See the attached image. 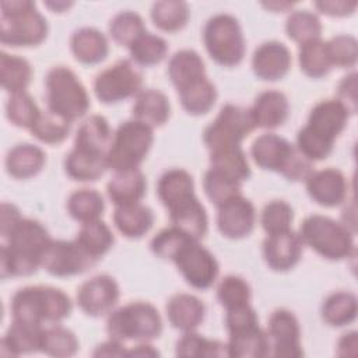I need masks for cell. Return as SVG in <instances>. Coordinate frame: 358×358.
<instances>
[{"mask_svg": "<svg viewBox=\"0 0 358 358\" xmlns=\"http://www.w3.org/2000/svg\"><path fill=\"white\" fill-rule=\"evenodd\" d=\"M52 238L36 220L21 218L0 248L1 278L31 275L41 267L42 255Z\"/></svg>", "mask_w": 358, "mask_h": 358, "instance_id": "cell-1", "label": "cell"}, {"mask_svg": "<svg viewBox=\"0 0 358 358\" xmlns=\"http://www.w3.org/2000/svg\"><path fill=\"white\" fill-rule=\"evenodd\" d=\"M66 292L50 285H28L15 291L11 298L13 320L39 324H57L71 312Z\"/></svg>", "mask_w": 358, "mask_h": 358, "instance_id": "cell-2", "label": "cell"}, {"mask_svg": "<svg viewBox=\"0 0 358 358\" xmlns=\"http://www.w3.org/2000/svg\"><path fill=\"white\" fill-rule=\"evenodd\" d=\"M250 154L260 168L278 172L292 182L305 180L313 171L312 161L302 155L288 140L274 133L256 137Z\"/></svg>", "mask_w": 358, "mask_h": 358, "instance_id": "cell-3", "label": "cell"}, {"mask_svg": "<svg viewBox=\"0 0 358 358\" xmlns=\"http://www.w3.org/2000/svg\"><path fill=\"white\" fill-rule=\"evenodd\" d=\"M0 42L7 46H35L48 35V22L31 0L0 3Z\"/></svg>", "mask_w": 358, "mask_h": 358, "instance_id": "cell-4", "label": "cell"}, {"mask_svg": "<svg viewBox=\"0 0 358 358\" xmlns=\"http://www.w3.org/2000/svg\"><path fill=\"white\" fill-rule=\"evenodd\" d=\"M106 331L110 338L122 343H145L159 337L162 331V319L154 305L144 301H136L109 312Z\"/></svg>", "mask_w": 358, "mask_h": 358, "instance_id": "cell-5", "label": "cell"}, {"mask_svg": "<svg viewBox=\"0 0 358 358\" xmlns=\"http://www.w3.org/2000/svg\"><path fill=\"white\" fill-rule=\"evenodd\" d=\"M303 245L329 260L350 257L354 250V232L343 222L330 217L313 214L306 217L298 232Z\"/></svg>", "mask_w": 358, "mask_h": 358, "instance_id": "cell-6", "label": "cell"}, {"mask_svg": "<svg viewBox=\"0 0 358 358\" xmlns=\"http://www.w3.org/2000/svg\"><path fill=\"white\" fill-rule=\"evenodd\" d=\"M48 110L73 122L90 109V96L76 73L64 66L52 67L45 78Z\"/></svg>", "mask_w": 358, "mask_h": 358, "instance_id": "cell-7", "label": "cell"}, {"mask_svg": "<svg viewBox=\"0 0 358 358\" xmlns=\"http://www.w3.org/2000/svg\"><path fill=\"white\" fill-rule=\"evenodd\" d=\"M154 141L152 129L130 119L117 126L106 151L108 168L119 172L137 169L147 157Z\"/></svg>", "mask_w": 358, "mask_h": 358, "instance_id": "cell-8", "label": "cell"}, {"mask_svg": "<svg viewBox=\"0 0 358 358\" xmlns=\"http://www.w3.org/2000/svg\"><path fill=\"white\" fill-rule=\"evenodd\" d=\"M203 41L210 57L221 66H236L245 56L243 32L239 21L231 14L210 17L203 29Z\"/></svg>", "mask_w": 358, "mask_h": 358, "instance_id": "cell-9", "label": "cell"}, {"mask_svg": "<svg viewBox=\"0 0 358 358\" xmlns=\"http://www.w3.org/2000/svg\"><path fill=\"white\" fill-rule=\"evenodd\" d=\"M256 129L250 109L225 103L215 119L204 129L203 141L213 151L224 147L241 145L242 140Z\"/></svg>", "mask_w": 358, "mask_h": 358, "instance_id": "cell-10", "label": "cell"}, {"mask_svg": "<svg viewBox=\"0 0 358 358\" xmlns=\"http://www.w3.org/2000/svg\"><path fill=\"white\" fill-rule=\"evenodd\" d=\"M141 73L130 60H117L94 80V92L102 103H116L141 91Z\"/></svg>", "mask_w": 358, "mask_h": 358, "instance_id": "cell-11", "label": "cell"}, {"mask_svg": "<svg viewBox=\"0 0 358 358\" xmlns=\"http://www.w3.org/2000/svg\"><path fill=\"white\" fill-rule=\"evenodd\" d=\"M186 282L196 289H207L217 280L220 267L214 255L199 241L187 242L172 259Z\"/></svg>", "mask_w": 358, "mask_h": 358, "instance_id": "cell-12", "label": "cell"}, {"mask_svg": "<svg viewBox=\"0 0 358 358\" xmlns=\"http://www.w3.org/2000/svg\"><path fill=\"white\" fill-rule=\"evenodd\" d=\"M96 262L76 239H52L42 255L41 267L55 277H70L84 273Z\"/></svg>", "mask_w": 358, "mask_h": 358, "instance_id": "cell-13", "label": "cell"}, {"mask_svg": "<svg viewBox=\"0 0 358 358\" xmlns=\"http://www.w3.org/2000/svg\"><path fill=\"white\" fill-rule=\"evenodd\" d=\"M270 355L299 358L303 355L301 345V327L296 316L288 309H275L267 323Z\"/></svg>", "mask_w": 358, "mask_h": 358, "instance_id": "cell-14", "label": "cell"}, {"mask_svg": "<svg viewBox=\"0 0 358 358\" xmlns=\"http://www.w3.org/2000/svg\"><path fill=\"white\" fill-rule=\"evenodd\" d=\"M120 291L116 280L108 274H98L84 281L77 289V303L88 316L109 313L119 299Z\"/></svg>", "mask_w": 358, "mask_h": 358, "instance_id": "cell-15", "label": "cell"}, {"mask_svg": "<svg viewBox=\"0 0 358 358\" xmlns=\"http://www.w3.org/2000/svg\"><path fill=\"white\" fill-rule=\"evenodd\" d=\"M350 110L337 99L319 101L308 116V123L303 126L312 134L334 145V140L347 126Z\"/></svg>", "mask_w": 358, "mask_h": 358, "instance_id": "cell-16", "label": "cell"}, {"mask_svg": "<svg viewBox=\"0 0 358 358\" xmlns=\"http://www.w3.org/2000/svg\"><path fill=\"white\" fill-rule=\"evenodd\" d=\"M217 208V227L224 236L239 239L253 231L256 210L249 199L238 194L224 201Z\"/></svg>", "mask_w": 358, "mask_h": 358, "instance_id": "cell-17", "label": "cell"}, {"mask_svg": "<svg viewBox=\"0 0 358 358\" xmlns=\"http://www.w3.org/2000/svg\"><path fill=\"white\" fill-rule=\"evenodd\" d=\"M305 185L310 199L323 207H336L347 199V178L336 168L312 171L305 179Z\"/></svg>", "mask_w": 358, "mask_h": 358, "instance_id": "cell-18", "label": "cell"}, {"mask_svg": "<svg viewBox=\"0 0 358 358\" xmlns=\"http://www.w3.org/2000/svg\"><path fill=\"white\" fill-rule=\"evenodd\" d=\"M302 241L292 229L268 234L263 241V256L267 266L275 271L292 268L301 259Z\"/></svg>", "mask_w": 358, "mask_h": 358, "instance_id": "cell-19", "label": "cell"}, {"mask_svg": "<svg viewBox=\"0 0 358 358\" xmlns=\"http://www.w3.org/2000/svg\"><path fill=\"white\" fill-rule=\"evenodd\" d=\"M292 63L289 49L278 41H267L256 48L252 56V69L257 78L264 81L281 80Z\"/></svg>", "mask_w": 358, "mask_h": 358, "instance_id": "cell-20", "label": "cell"}, {"mask_svg": "<svg viewBox=\"0 0 358 358\" xmlns=\"http://www.w3.org/2000/svg\"><path fill=\"white\" fill-rule=\"evenodd\" d=\"M227 355L229 358H262L270 355V341L259 323L228 331Z\"/></svg>", "mask_w": 358, "mask_h": 358, "instance_id": "cell-21", "label": "cell"}, {"mask_svg": "<svg viewBox=\"0 0 358 358\" xmlns=\"http://www.w3.org/2000/svg\"><path fill=\"white\" fill-rule=\"evenodd\" d=\"M168 211L171 224L183 231L190 238L200 241L206 235L208 217L204 206L196 197V194L175 203L168 208Z\"/></svg>", "mask_w": 358, "mask_h": 358, "instance_id": "cell-22", "label": "cell"}, {"mask_svg": "<svg viewBox=\"0 0 358 358\" xmlns=\"http://www.w3.org/2000/svg\"><path fill=\"white\" fill-rule=\"evenodd\" d=\"M249 109L256 127L275 129L285 123L289 113V103L281 91L267 90L257 95Z\"/></svg>", "mask_w": 358, "mask_h": 358, "instance_id": "cell-23", "label": "cell"}, {"mask_svg": "<svg viewBox=\"0 0 358 358\" xmlns=\"http://www.w3.org/2000/svg\"><path fill=\"white\" fill-rule=\"evenodd\" d=\"M204 303L192 294H175L166 303V316L169 323L183 333L197 329L204 319Z\"/></svg>", "mask_w": 358, "mask_h": 358, "instance_id": "cell-24", "label": "cell"}, {"mask_svg": "<svg viewBox=\"0 0 358 358\" xmlns=\"http://www.w3.org/2000/svg\"><path fill=\"white\" fill-rule=\"evenodd\" d=\"M43 326L13 320L1 338V355L18 357L41 351Z\"/></svg>", "mask_w": 358, "mask_h": 358, "instance_id": "cell-25", "label": "cell"}, {"mask_svg": "<svg viewBox=\"0 0 358 358\" xmlns=\"http://www.w3.org/2000/svg\"><path fill=\"white\" fill-rule=\"evenodd\" d=\"M147 182L143 172L137 169L119 171L106 185V193L115 206L140 203L145 196Z\"/></svg>", "mask_w": 358, "mask_h": 358, "instance_id": "cell-26", "label": "cell"}, {"mask_svg": "<svg viewBox=\"0 0 358 358\" xmlns=\"http://www.w3.org/2000/svg\"><path fill=\"white\" fill-rule=\"evenodd\" d=\"M133 119L147 124L148 127H159L162 126L171 113V105L168 96L154 88L141 90L136 95V101L133 105Z\"/></svg>", "mask_w": 358, "mask_h": 358, "instance_id": "cell-27", "label": "cell"}, {"mask_svg": "<svg viewBox=\"0 0 358 358\" xmlns=\"http://www.w3.org/2000/svg\"><path fill=\"white\" fill-rule=\"evenodd\" d=\"M70 48L74 57L85 64H96L102 62L109 52L106 36L92 27H83L73 32Z\"/></svg>", "mask_w": 358, "mask_h": 358, "instance_id": "cell-28", "label": "cell"}, {"mask_svg": "<svg viewBox=\"0 0 358 358\" xmlns=\"http://www.w3.org/2000/svg\"><path fill=\"white\" fill-rule=\"evenodd\" d=\"M113 222L122 235L137 239L150 231L154 224V214L141 203L115 206Z\"/></svg>", "mask_w": 358, "mask_h": 358, "instance_id": "cell-29", "label": "cell"}, {"mask_svg": "<svg viewBox=\"0 0 358 358\" xmlns=\"http://www.w3.org/2000/svg\"><path fill=\"white\" fill-rule=\"evenodd\" d=\"M106 169V154L91 152L74 147L64 158V171L73 180L94 182L99 179Z\"/></svg>", "mask_w": 358, "mask_h": 358, "instance_id": "cell-30", "label": "cell"}, {"mask_svg": "<svg viewBox=\"0 0 358 358\" xmlns=\"http://www.w3.org/2000/svg\"><path fill=\"white\" fill-rule=\"evenodd\" d=\"M45 152L38 145L21 143L14 145L6 155V169L15 179L35 176L45 165Z\"/></svg>", "mask_w": 358, "mask_h": 358, "instance_id": "cell-31", "label": "cell"}, {"mask_svg": "<svg viewBox=\"0 0 358 358\" xmlns=\"http://www.w3.org/2000/svg\"><path fill=\"white\" fill-rule=\"evenodd\" d=\"M112 136L106 117L101 115H91L78 126L74 137V147L91 152L106 154Z\"/></svg>", "mask_w": 358, "mask_h": 358, "instance_id": "cell-32", "label": "cell"}, {"mask_svg": "<svg viewBox=\"0 0 358 358\" xmlns=\"http://www.w3.org/2000/svg\"><path fill=\"white\" fill-rule=\"evenodd\" d=\"M168 76L176 91L187 84L206 77V67L201 56L193 49L175 52L168 62Z\"/></svg>", "mask_w": 358, "mask_h": 358, "instance_id": "cell-33", "label": "cell"}, {"mask_svg": "<svg viewBox=\"0 0 358 358\" xmlns=\"http://www.w3.org/2000/svg\"><path fill=\"white\" fill-rule=\"evenodd\" d=\"M157 194L166 208L194 194V182L192 175L180 168L168 169L158 180Z\"/></svg>", "mask_w": 358, "mask_h": 358, "instance_id": "cell-34", "label": "cell"}, {"mask_svg": "<svg viewBox=\"0 0 358 358\" xmlns=\"http://www.w3.org/2000/svg\"><path fill=\"white\" fill-rule=\"evenodd\" d=\"M182 108L190 115L207 113L217 101L215 85L206 77L178 90Z\"/></svg>", "mask_w": 358, "mask_h": 358, "instance_id": "cell-35", "label": "cell"}, {"mask_svg": "<svg viewBox=\"0 0 358 358\" xmlns=\"http://www.w3.org/2000/svg\"><path fill=\"white\" fill-rule=\"evenodd\" d=\"M32 78V67L29 62L17 55L6 52L0 53V80L1 87L10 92H24Z\"/></svg>", "mask_w": 358, "mask_h": 358, "instance_id": "cell-36", "label": "cell"}, {"mask_svg": "<svg viewBox=\"0 0 358 358\" xmlns=\"http://www.w3.org/2000/svg\"><path fill=\"white\" fill-rule=\"evenodd\" d=\"M210 168L241 183L250 176V166L241 145L224 147L210 151Z\"/></svg>", "mask_w": 358, "mask_h": 358, "instance_id": "cell-37", "label": "cell"}, {"mask_svg": "<svg viewBox=\"0 0 358 358\" xmlns=\"http://www.w3.org/2000/svg\"><path fill=\"white\" fill-rule=\"evenodd\" d=\"M358 313L357 296L348 291H336L330 294L322 305L323 320L334 327L352 323Z\"/></svg>", "mask_w": 358, "mask_h": 358, "instance_id": "cell-38", "label": "cell"}, {"mask_svg": "<svg viewBox=\"0 0 358 358\" xmlns=\"http://www.w3.org/2000/svg\"><path fill=\"white\" fill-rule=\"evenodd\" d=\"M76 241L94 259H101L115 243V236L110 228L101 220L83 222Z\"/></svg>", "mask_w": 358, "mask_h": 358, "instance_id": "cell-39", "label": "cell"}, {"mask_svg": "<svg viewBox=\"0 0 358 358\" xmlns=\"http://www.w3.org/2000/svg\"><path fill=\"white\" fill-rule=\"evenodd\" d=\"M298 59L301 70L312 78H320L326 76L333 67L326 41L322 38L299 45Z\"/></svg>", "mask_w": 358, "mask_h": 358, "instance_id": "cell-40", "label": "cell"}, {"mask_svg": "<svg viewBox=\"0 0 358 358\" xmlns=\"http://www.w3.org/2000/svg\"><path fill=\"white\" fill-rule=\"evenodd\" d=\"M105 210V201L99 192L94 189H78L69 196L67 211L69 214L80 221L88 222L99 220Z\"/></svg>", "mask_w": 358, "mask_h": 358, "instance_id": "cell-41", "label": "cell"}, {"mask_svg": "<svg viewBox=\"0 0 358 358\" xmlns=\"http://www.w3.org/2000/svg\"><path fill=\"white\" fill-rule=\"evenodd\" d=\"M190 15L187 3L180 0H162L151 7V20L162 31L175 32L182 29Z\"/></svg>", "mask_w": 358, "mask_h": 358, "instance_id": "cell-42", "label": "cell"}, {"mask_svg": "<svg viewBox=\"0 0 358 358\" xmlns=\"http://www.w3.org/2000/svg\"><path fill=\"white\" fill-rule=\"evenodd\" d=\"M176 355L185 358H211V357H228L227 344L208 340L201 334L186 331L176 343Z\"/></svg>", "mask_w": 358, "mask_h": 358, "instance_id": "cell-43", "label": "cell"}, {"mask_svg": "<svg viewBox=\"0 0 358 358\" xmlns=\"http://www.w3.org/2000/svg\"><path fill=\"white\" fill-rule=\"evenodd\" d=\"M129 50L134 63L147 67L158 64L166 56L168 43L159 35L144 32L129 46Z\"/></svg>", "mask_w": 358, "mask_h": 358, "instance_id": "cell-44", "label": "cell"}, {"mask_svg": "<svg viewBox=\"0 0 358 358\" xmlns=\"http://www.w3.org/2000/svg\"><path fill=\"white\" fill-rule=\"evenodd\" d=\"M77 350L78 340L71 330L57 324L43 329L41 351L46 355L66 358L74 355Z\"/></svg>", "mask_w": 358, "mask_h": 358, "instance_id": "cell-45", "label": "cell"}, {"mask_svg": "<svg viewBox=\"0 0 358 358\" xmlns=\"http://www.w3.org/2000/svg\"><path fill=\"white\" fill-rule=\"evenodd\" d=\"M285 32L288 38L299 45L319 39L322 35V22L319 17L309 10L292 11L285 21Z\"/></svg>", "mask_w": 358, "mask_h": 358, "instance_id": "cell-46", "label": "cell"}, {"mask_svg": "<svg viewBox=\"0 0 358 358\" xmlns=\"http://www.w3.org/2000/svg\"><path fill=\"white\" fill-rule=\"evenodd\" d=\"M70 127L71 122L66 120L64 117L50 110H41L39 117L29 129V131L35 138H38L42 143L59 144L67 138Z\"/></svg>", "mask_w": 358, "mask_h": 358, "instance_id": "cell-47", "label": "cell"}, {"mask_svg": "<svg viewBox=\"0 0 358 358\" xmlns=\"http://www.w3.org/2000/svg\"><path fill=\"white\" fill-rule=\"evenodd\" d=\"M145 32V25L140 14L124 10L113 15L109 22V34L113 41L122 46H130L138 36Z\"/></svg>", "mask_w": 358, "mask_h": 358, "instance_id": "cell-48", "label": "cell"}, {"mask_svg": "<svg viewBox=\"0 0 358 358\" xmlns=\"http://www.w3.org/2000/svg\"><path fill=\"white\" fill-rule=\"evenodd\" d=\"M41 115V109L28 92L11 94L6 102V116L17 127L31 129Z\"/></svg>", "mask_w": 358, "mask_h": 358, "instance_id": "cell-49", "label": "cell"}, {"mask_svg": "<svg viewBox=\"0 0 358 358\" xmlns=\"http://www.w3.org/2000/svg\"><path fill=\"white\" fill-rule=\"evenodd\" d=\"M203 187L208 197V200L214 206H220L224 201L229 200L234 196L242 194L241 192V182L213 169L208 168L203 178Z\"/></svg>", "mask_w": 358, "mask_h": 358, "instance_id": "cell-50", "label": "cell"}, {"mask_svg": "<svg viewBox=\"0 0 358 358\" xmlns=\"http://www.w3.org/2000/svg\"><path fill=\"white\" fill-rule=\"evenodd\" d=\"M190 241H196L186 235L179 228L171 225L169 228L161 229L150 242L152 253L161 259L172 260L176 253Z\"/></svg>", "mask_w": 358, "mask_h": 358, "instance_id": "cell-51", "label": "cell"}, {"mask_svg": "<svg viewBox=\"0 0 358 358\" xmlns=\"http://www.w3.org/2000/svg\"><path fill=\"white\" fill-rule=\"evenodd\" d=\"M250 295L249 284L239 275H225L217 287V298L225 309L249 303Z\"/></svg>", "mask_w": 358, "mask_h": 358, "instance_id": "cell-52", "label": "cell"}, {"mask_svg": "<svg viewBox=\"0 0 358 358\" xmlns=\"http://www.w3.org/2000/svg\"><path fill=\"white\" fill-rule=\"evenodd\" d=\"M292 220L294 210L284 200H273L267 203L263 207L260 215V224L263 229L267 232V235L289 229Z\"/></svg>", "mask_w": 358, "mask_h": 358, "instance_id": "cell-53", "label": "cell"}, {"mask_svg": "<svg viewBox=\"0 0 358 358\" xmlns=\"http://www.w3.org/2000/svg\"><path fill=\"white\" fill-rule=\"evenodd\" d=\"M331 66L352 67L358 59V42L354 36L341 34L326 41Z\"/></svg>", "mask_w": 358, "mask_h": 358, "instance_id": "cell-54", "label": "cell"}, {"mask_svg": "<svg viewBox=\"0 0 358 358\" xmlns=\"http://www.w3.org/2000/svg\"><path fill=\"white\" fill-rule=\"evenodd\" d=\"M358 74L355 71L344 76L338 83L337 95L338 101L350 110V113L357 112V87H358Z\"/></svg>", "mask_w": 358, "mask_h": 358, "instance_id": "cell-55", "label": "cell"}, {"mask_svg": "<svg viewBox=\"0 0 358 358\" xmlns=\"http://www.w3.org/2000/svg\"><path fill=\"white\" fill-rule=\"evenodd\" d=\"M315 7L331 17H344L350 15L355 11L357 8V1H345V0H322V1H315Z\"/></svg>", "mask_w": 358, "mask_h": 358, "instance_id": "cell-56", "label": "cell"}, {"mask_svg": "<svg viewBox=\"0 0 358 358\" xmlns=\"http://www.w3.org/2000/svg\"><path fill=\"white\" fill-rule=\"evenodd\" d=\"M20 210L11 203H1V214H0V235L4 239L8 232L14 228V225L21 220Z\"/></svg>", "mask_w": 358, "mask_h": 358, "instance_id": "cell-57", "label": "cell"}, {"mask_svg": "<svg viewBox=\"0 0 358 358\" xmlns=\"http://www.w3.org/2000/svg\"><path fill=\"white\" fill-rule=\"evenodd\" d=\"M94 357H127V348L124 343L110 338L109 341H105L99 344L94 354Z\"/></svg>", "mask_w": 358, "mask_h": 358, "instance_id": "cell-58", "label": "cell"}, {"mask_svg": "<svg viewBox=\"0 0 358 358\" xmlns=\"http://www.w3.org/2000/svg\"><path fill=\"white\" fill-rule=\"evenodd\" d=\"M358 347V333L348 331L344 333L337 343V355L338 357H355Z\"/></svg>", "mask_w": 358, "mask_h": 358, "instance_id": "cell-59", "label": "cell"}, {"mask_svg": "<svg viewBox=\"0 0 358 358\" xmlns=\"http://www.w3.org/2000/svg\"><path fill=\"white\" fill-rule=\"evenodd\" d=\"M159 352L151 345L148 344V341L145 343H140L133 348H127V357H158Z\"/></svg>", "mask_w": 358, "mask_h": 358, "instance_id": "cell-60", "label": "cell"}, {"mask_svg": "<svg viewBox=\"0 0 358 358\" xmlns=\"http://www.w3.org/2000/svg\"><path fill=\"white\" fill-rule=\"evenodd\" d=\"M43 4L55 13H62V11L67 10L70 6H73L71 1H45Z\"/></svg>", "mask_w": 358, "mask_h": 358, "instance_id": "cell-61", "label": "cell"}, {"mask_svg": "<svg viewBox=\"0 0 358 358\" xmlns=\"http://www.w3.org/2000/svg\"><path fill=\"white\" fill-rule=\"evenodd\" d=\"M263 6L268 10H274V11H282V10H287L289 7H292V3H287V1H282V3H277V1H271V3H263Z\"/></svg>", "mask_w": 358, "mask_h": 358, "instance_id": "cell-62", "label": "cell"}]
</instances>
